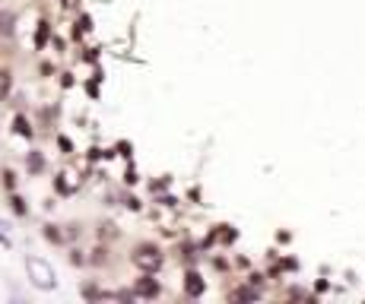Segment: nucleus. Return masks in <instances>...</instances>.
Listing matches in <instances>:
<instances>
[{
	"label": "nucleus",
	"mask_w": 365,
	"mask_h": 304,
	"mask_svg": "<svg viewBox=\"0 0 365 304\" xmlns=\"http://www.w3.org/2000/svg\"><path fill=\"white\" fill-rule=\"evenodd\" d=\"M131 263L137 266V270H143V273H156L162 266V251L156 244H137L134 254H131Z\"/></svg>",
	"instance_id": "1"
},
{
	"label": "nucleus",
	"mask_w": 365,
	"mask_h": 304,
	"mask_svg": "<svg viewBox=\"0 0 365 304\" xmlns=\"http://www.w3.org/2000/svg\"><path fill=\"white\" fill-rule=\"evenodd\" d=\"M159 295V282L146 273V276H140L137 279V285H134V298H156Z\"/></svg>",
	"instance_id": "2"
},
{
	"label": "nucleus",
	"mask_w": 365,
	"mask_h": 304,
	"mask_svg": "<svg viewBox=\"0 0 365 304\" xmlns=\"http://www.w3.org/2000/svg\"><path fill=\"white\" fill-rule=\"evenodd\" d=\"M185 295L188 298H200L204 295V279H200V273H188V282H185Z\"/></svg>",
	"instance_id": "3"
},
{
	"label": "nucleus",
	"mask_w": 365,
	"mask_h": 304,
	"mask_svg": "<svg viewBox=\"0 0 365 304\" xmlns=\"http://www.w3.org/2000/svg\"><path fill=\"white\" fill-rule=\"evenodd\" d=\"M13 130L20 133V137H29V140L35 137V130H32V121L26 118V114H16V121H13Z\"/></svg>",
	"instance_id": "4"
},
{
	"label": "nucleus",
	"mask_w": 365,
	"mask_h": 304,
	"mask_svg": "<svg viewBox=\"0 0 365 304\" xmlns=\"http://www.w3.org/2000/svg\"><path fill=\"white\" fill-rule=\"evenodd\" d=\"M26 168H29V175H39V171H45V156H42V152H29Z\"/></svg>",
	"instance_id": "5"
},
{
	"label": "nucleus",
	"mask_w": 365,
	"mask_h": 304,
	"mask_svg": "<svg viewBox=\"0 0 365 304\" xmlns=\"http://www.w3.org/2000/svg\"><path fill=\"white\" fill-rule=\"evenodd\" d=\"M10 89H13V70H0V102L10 99Z\"/></svg>",
	"instance_id": "6"
},
{
	"label": "nucleus",
	"mask_w": 365,
	"mask_h": 304,
	"mask_svg": "<svg viewBox=\"0 0 365 304\" xmlns=\"http://www.w3.org/2000/svg\"><path fill=\"white\" fill-rule=\"evenodd\" d=\"M10 209H13V213L20 216V219H23V216H29V206H26V200H23L20 194H10Z\"/></svg>",
	"instance_id": "7"
},
{
	"label": "nucleus",
	"mask_w": 365,
	"mask_h": 304,
	"mask_svg": "<svg viewBox=\"0 0 365 304\" xmlns=\"http://www.w3.org/2000/svg\"><path fill=\"white\" fill-rule=\"evenodd\" d=\"M48 35H51V26L48 23H39V32H35V48H45V42H48Z\"/></svg>",
	"instance_id": "8"
},
{
	"label": "nucleus",
	"mask_w": 365,
	"mask_h": 304,
	"mask_svg": "<svg viewBox=\"0 0 365 304\" xmlns=\"http://www.w3.org/2000/svg\"><path fill=\"white\" fill-rule=\"evenodd\" d=\"M45 238L54 241V244H61V241H64V235L58 232V225H45Z\"/></svg>",
	"instance_id": "9"
},
{
	"label": "nucleus",
	"mask_w": 365,
	"mask_h": 304,
	"mask_svg": "<svg viewBox=\"0 0 365 304\" xmlns=\"http://www.w3.org/2000/svg\"><path fill=\"white\" fill-rule=\"evenodd\" d=\"M0 35H7V38L13 35V16H10V13L0 16Z\"/></svg>",
	"instance_id": "10"
},
{
	"label": "nucleus",
	"mask_w": 365,
	"mask_h": 304,
	"mask_svg": "<svg viewBox=\"0 0 365 304\" xmlns=\"http://www.w3.org/2000/svg\"><path fill=\"white\" fill-rule=\"evenodd\" d=\"M232 298H245V301H254V298H258V292H254V289H239V292H232Z\"/></svg>",
	"instance_id": "11"
},
{
	"label": "nucleus",
	"mask_w": 365,
	"mask_h": 304,
	"mask_svg": "<svg viewBox=\"0 0 365 304\" xmlns=\"http://www.w3.org/2000/svg\"><path fill=\"white\" fill-rule=\"evenodd\" d=\"M4 187L13 194V187H16V175H13V171H4Z\"/></svg>",
	"instance_id": "12"
},
{
	"label": "nucleus",
	"mask_w": 365,
	"mask_h": 304,
	"mask_svg": "<svg viewBox=\"0 0 365 304\" xmlns=\"http://www.w3.org/2000/svg\"><path fill=\"white\" fill-rule=\"evenodd\" d=\"M93 254H96V257H93V263H102V260H108V247H96Z\"/></svg>",
	"instance_id": "13"
}]
</instances>
